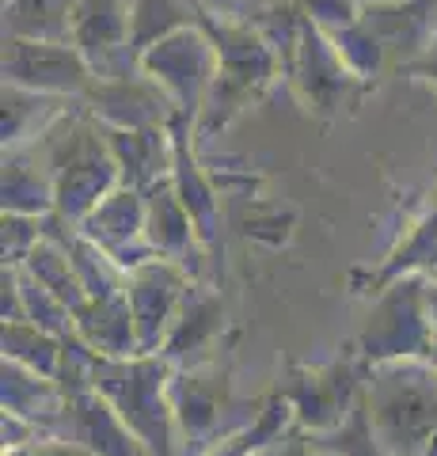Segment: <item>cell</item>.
<instances>
[{
    "label": "cell",
    "mask_w": 437,
    "mask_h": 456,
    "mask_svg": "<svg viewBox=\"0 0 437 456\" xmlns=\"http://www.w3.org/2000/svg\"><path fill=\"white\" fill-rule=\"evenodd\" d=\"M209 20H224V23H255L259 16H266V8L274 0H194Z\"/></svg>",
    "instance_id": "36"
},
{
    "label": "cell",
    "mask_w": 437,
    "mask_h": 456,
    "mask_svg": "<svg viewBox=\"0 0 437 456\" xmlns=\"http://www.w3.org/2000/svg\"><path fill=\"white\" fill-rule=\"evenodd\" d=\"M437 323L430 316V297L426 278L403 274L384 281L376 293L358 331V358L365 365H384V362H411L426 358L433 342Z\"/></svg>",
    "instance_id": "4"
},
{
    "label": "cell",
    "mask_w": 437,
    "mask_h": 456,
    "mask_svg": "<svg viewBox=\"0 0 437 456\" xmlns=\"http://www.w3.org/2000/svg\"><path fill=\"white\" fill-rule=\"evenodd\" d=\"M42 434H50L46 426H38V422H31V419L4 411V426H0V437H4V452H8V449H20V445H27V441L42 437Z\"/></svg>",
    "instance_id": "39"
},
{
    "label": "cell",
    "mask_w": 437,
    "mask_h": 456,
    "mask_svg": "<svg viewBox=\"0 0 437 456\" xmlns=\"http://www.w3.org/2000/svg\"><path fill=\"white\" fill-rule=\"evenodd\" d=\"M61 338L65 335L42 331V327H35L31 320H12V323H4V335H0L8 362H20L27 369H35V373H46V377H53V369H58Z\"/></svg>",
    "instance_id": "27"
},
{
    "label": "cell",
    "mask_w": 437,
    "mask_h": 456,
    "mask_svg": "<svg viewBox=\"0 0 437 456\" xmlns=\"http://www.w3.org/2000/svg\"><path fill=\"white\" fill-rule=\"evenodd\" d=\"M266 456H335V452L323 445L320 434H308V430H297V426H293V430L281 437Z\"/></svg>",
    "instance_id": "37"
},
{
    "label": "cell",
    "mask_w": 437,
    "mask_h": 456,
    "mask_svg": "<svg viewBox=\"0 0 437 456\" xmlns=\"http://www.w3.org/2000/svg\"><path fill=\"white\" fill-rule=\"evenodd\" d=\"M221 323H224V308L221 301L202 285H194L187 293V301H182L179 316L172 323V331H167L160 354L175 369H187V365H202V354L214 346V338L221 335Z\"/></svg>",
    "instance_id": "20"
},
{
    "label": "cell",
    "mask_w": 437,
    "mask_h": 456,
    "mask_svg": "<svg viewBox=\"0 0 437 456\" xmlns=\"http://www.w3.org/2000/svg\"><path fill=\"white\" fill-rule=\"evenodd\" d=\"M84 107L107 130H149V126H175L179 118V110L164 95V88L152 84L141 69L118 80H95L92 92L84 95Z\"/></svg>",
    "instance_id": "11"
},
{
    "label": "cell",
    "mask_w": 437,
    "mask_h": 456,
    "mask_svg": "<svg viewBox=\"0 0 437 456\" xmlns=\"http://www.w3.org/2000/svg\"><path fill=\"white\" fill-rule=\"evenodd\" d=\"M251 403H236L224 377H217L206 365L175 369L172 377V411H175V437L179 456H202L217 437L239 430L251 419H232V411H244Z\"/></svg>",
    "instance_id": "6"
},
{
    "label": "cell",
    "mask_w": 437,
    "mask_h": 456,
    "mask_svg": "<svg viewBox=\"0 0 437 456\" xmlns=\"http://www.w3.org/2000/svg\"><path fill=\"white\" fill-rule=\"evenodd\" d=\"M172 377L175 365L164 354L103 358L95 369V392L130 422V430L145 441L152 456H179Z\"/></svg>",
    "instance_id": "3"
},
{
    "label": "cell",
    "mask_w": 437,
    "mask_h": 456,
    "mask_svg": "<svg viewBox=\"0 0 437 456\" xmlns=\"http://www.w3.org/2000/svg\"><path fill=\"white\" fill-rule=\"evenodd\" d=\"M422 456H437V426H433V434L426 441V452H422Z\"/></svg>",
    "instance_id": "43"
},
{
    "label": "cell",
    "mask_w": 437,
    "mask_h": 456,
    "mask_svg": "<svg viewBox=\"0 0 437 456\" xmlns=\"http://www.w3.org/2000/svg\"><path fill=\"white\" fill-rule=\"evenodd\" d=\"M69 456H92V452H88V449H80V445H77V449H73V452H69Z\"/></svg>",
    "instance_id": "46"
},
{
    "label": "cell",
    "mask_w": 437,
    "mask_h": 456,
    "mask_svg": "<svg viewBox=\"0 0 437 456\" xmlns=\"http://www.w3.org/2000/svg\"><path fill=\"white\" fill-rule=\"evenodd\" d=\"M31 145L53 171V187H58V206L53 209L77 224L122 183L118 164L110 156L107 126L84 107V99L69 107Z\"/></svg>",
    "instance_id": "1"
},
{
    "label": "cell",
    "mask_w": 437,
    "mask_h": 456,
    "mask_svg": "<svg viewBox=\"0 0 437 456\" xmlns=\"http://www.w3.org/2000/svg\"><path fill=\"white\" fill-rule=\"evenodd\" d=\"M110 156L118 164L122 187L152 191L167 183L175 160V134L172 126H149V130H107Z\"/></svg>",
    "instance_id": "17"
},
{
    "label": "cell",
    "mask_w": 437,
    "mask_h": 456,
    "mask_svg": "<svg viewBox=\"0 0 437 456\" xmlns=\"http://www.w3.org/2000/svg\"><path fill=\"white\" fill-rule=\"evenodd\" d=\"M100 362L103 358L77 331L61 338V358H58V369H53V380H58V388L65 392V399L95 392V369H100Z\"/></svg>",
    "instance_id": "32"
},
{
    "label": "cell",
    "mask_w": 437,
    "mask_h": 456,
    "mask_svg": "<svg viewBox=\"0 0 437 456\" xmlns=\"http://www.w3.org/2000/svg\"><path fill=\"white\" fill-rule=\"evenodd\" d=\"M80 232L115 255L122 270H134L157 255L145 240V191L122 183L80 221Z\"/></svg>",
    "instance_id": "13"
},
{
    "label": "cell",
    "mask_w": 437,
    "mask_h": 456,
    "mask_svg": "<svg viewBox=\"0 0 437 456\" xmlns=\"http://www.w3.org/2000/svg\"><path fill=\"white\" fill-rule=\"evenodd\" d=\"M73 46L88 57L95 80L137 73L141 65L130 31V0H77Z\"/></svg>",
    "instance_id": "9"
},
{
    "label": "cell",
    "mask_w": 437,
    "mask_h": 456,
    "mask_svg": "<svg viewBox=\"0 0 437 456\" xmlns=\"http://www.w3.org/2000/svg\"><path fill=\"white\" fill-rule=\"evenodd\" d=\"M0 206H4V213H31V217H46V213H53V206H58L53 171L35 145L4 149Z\"/></svg>",
    "instance_id": "18"
},
{
    "label": "cell",
    "mask_w": 437,
    "mask_h": 456,
    "mask_svg": "<svg viewBox=\"0 0 437 456\" xmlns=\"http://www.w3.org/2000/svg\"><path fill=\"white\" fill-rule=\"evenodd\" d=\"M361 407L396 456H422L437 426V365L426 358L365 365Z\"/></svg>",
    "instance_id": "2"
},
{
    "label": "cell",
    "mask_w": 437,
    "mask_h": 456,
    "mask_svg": "<svg viewBox=\"0 0 437 456\" xmlns=\"http://www.w3.org/2000/svg\"><path fill=\"white\" fill-rule=\"evenodd\" d=\"M331 42H335V50L338 57L346 61V69L354 73L358 80H373L380 69L388 65V53L384 46H380V38L373 35V27L358 20V23H350V27H338V31H331Z\"/></svg>",
    "instance_id": "30"
},
{
    "label": "cell",
    "mask_w": 437,
    "mask_h": 456,
    "mask_svg": "<svg viewBox=\"0 0 437 456\" xmlns=\"http://www.w3.org/2000/svg\"><path fill=\"white\" fill-rule=\"evenodd\" d=\"M361 388H365V373H358L350 362H335L297 373L281 388V395L289 399L297 430L328 434L335 426H343L350 411L361 403Z\"/></svg>",
    "instance_id": "10"
},
{
    "label": "cell",
    "mask_w": 437,
    "mask_h": 456,
    "mask_svg": "<svg viewBox=\"0 0 437 456\" xmlns=\"http://www.w3.org/2000/svg\"><path fill=\"white\" fill-rule=\"evenodd\" d=\"M23 270L31 274L38 285H46L50 293H58L61 301H69L73 308H80L88 297H84V285L73 270V259H69V248L58 244V240H42V244L27 255Z\"/></svg>",
    "instance_id": "28"
},
{
    "label": "cell",
    "mask_w": 437,
    "mask_h": 456,
    "mask_svg": "<svg viewBox=\"0 0 437 456\" xmlns=\"http://www.w3.org/2000/svg\"><path fill=\"white\" fill-rule=\"evenodd\" d=\"M65 248H69V259H73V270L84 285V297H110V293L125 289V270L118 266L115 255L103 251L95 240L77 232Z\"/></svg>",
    "instance_id": "25"
},
{
    "label": "cell",
    "mask_w": 437,
    "mask_h": 456,
    "mask_svg": "<svg viewBox=\"0 0 437 456\" xmlns=\"http://www.w3.org/2000/svg\"><path fill=\"white\" fill-rule=\"evenodd\" d=\"M42 240H46V224L42 217L31 213H4L0 217V248H4V263L8 266H23Z\"/></svg>",
    "instance_id": "34"
},
{
    "label": "cell",
    "mask_w": 437,
    "mask_h": 456,
    "mask_svg": "<svg viewBox=\"0 0 437 456\" xmlns=\"http://www.w3.org/2000/svg\"><path fill=\"white\" fill-rule=\"evenodd\" d=\"M4 84L58 99H84L92 92L95 73L73 42L4 38Z\"/></svg>",
    "instance_id": "8"
},
{
    "label": "cell",
    "mask_w": 437,
    "mask_h": 456,
    "mask_svg": "<svg viewBox=\"0 0 437 456\" xmlns=\"http://www.w3.org/2000/svg\"><path fill=\"white\" fill-rule=\"evenodd\" d=\"M0 316H4V323L23 320V278L20 266L8 263H4V278H0Z\"/></svg>",
    "instance_id": "38"
},
{
    "label": "cell",
    "mask_w": 437,
    "mask_h": 456,
    "mask_svg": "<svg viewBox=\"0 0 437 456\" xmlns=\"http://www.w3.org/2000/svg\"><path fill=\"white\" fill-rule=\"evenodd\" d=\"M263 456H266V452H263Z\"/></svg>",
    "instance_id": "48"
},
{
    "label": "cell",
    "mask_w": 437,
    "mask_h": 456,
    "mask_svg": "<svg viewBox=\"0 0 437 456\" xmlns=\"http://www.w3.org/2000/svg\"><path fill=\"white\" fill-rule=\"evenodd\" d=\"M297 8L308 23H316L320 31H328V35L338 31V27L358 23L365 12L361 0H297Z\"/></svg>",
    "instance_id": "35"
},
{
    "label": "cell",
    "mask_w": 437,
    "mask_h": 456,
    "mask_svg": "<svg viewBox=\"0 0 437 456\" xmlns=\"http://www.w3.org/2000/svg\"><path fill=\"white\" fill-rule=\"evenodd\" d=\"M73 103H80V99H58V95L20 88V84H4V95H0V107H4L0 137H4V149L38 141Z\"/></svg>",
    "instance_id": "22"
},
{
    "label": "cell",
    "mask_w": 437,
    "mask_h": 456,
    "mask_svg": "<svg viewBox=\"0 0 437 456\" xmlns=\"http://www.w3.org/2000/svg\"><path fill=\"white\" fill-rule=\"evenodd\" d=\"M426 362L437 365V331H433V342H430V354H426Z\"/></svg>",
    "instance_id": "44"
},
{
    "label": "cell",
    "mask_w": 437,
    "mask_h": 456,
    "mask_svg": "<svg viewBox=\"0 0 437 456\" xmlns=\"http://www.w3.org/2000/svg\"><path fill=\"white\" fill-rule=\"evenodd\" d=\"M137 65L152 84L164 88V95L175 103L179 118L194 122L217 88L221 50L206 23H187L167 38L152 42L149 50H141Z\"/></svg>",
    "instance_id": "5"
},
{
    "label": "cell",
    "mask_w": 437,
    "mask_h": 456,
    "mask_svg": "<svg viewBox=\"0 0 437 456\" xmlns=\"http://www.w3.org/2000/svg\"><path fill=\"white\" fill-rule=\"evenodd\" d=\"M274 4H297V0H274Z\"/></svg>",
    "instance_id": "47"
},
{
    "label": "cell",
    "mask_w": 437,
    "mask_h": 456,
    "mask_svg": "<svg viewBox=\"0 0 437 456\" xmlns=\"http://www.w3.org/2000/svg\"><path fill=\"white\" fill-rule=\"evenodd\" d=\"M77 445L73 441H65L61 434H42V437H35V441H27V445H20V449H8L4 456H69Z\"/></svg>",
    "instance_id": "40"
},
{
    "label": "cell",
    "mask_w": 437,
    "mask_h": 456,
    "mask_svg": "<svg viewBox=\"0 0 437 456\" xmlns=\"http://www.w3.org/2000/svg\"><path fill=\"white\" fill-rule=\"evenodd\" d=\"M53 434H61L65 441L88 449L92 456H152L145 441L130 430V422H125L100 392L69 395Z\"/></svg>",
    "instance_id": "12"
},
{
    "label": "cell",
    "mask_w": 437,
    "mask_h": 456,
    "mask_svg": "<svg viewBox=\"0 0 437 456\" xmlns=\"http://www.w3.org/2000/svg\"><path fill=\"white\" fill-rule=\"evenodd\" d=\"M194 289V278L190 270L175 263V259H164V255H152L141 266L125 270V301H130L134 312V323H137V335H141V350L145 354H160L167 331L179 316L187 293Z\"/></svg>",
    "instance_id": "7"
},
{
    "label": "cell",
    "mask_w": 437,
    "mask_h": 456,
    "mask_svg": "<svg viewBox=\"0 0 437 456\" xmlns=\"http://www.w3.org/2000/svg\"><path fill=\"white\" fill-rule=\"evenodd\" d=\"M194 20V8L182 4V0H130V31H134V50L141 57V50H149L152 42L167 38L172 31Z\"/></svg>",
    "instance_id": "29"
},
{
    "label": "cell",
    "mask_w": 437,
    "mask_h": 456,
    "mask_svg": "<svg viewBox=\"0 0 437 456\" xmlns=\"http://www.w3.org/2000/svg\"><path fill=\"white\" fill-rule=\"evenodd\" d=\"M407 69H411V73H418V77H426V80H433V84H437V38H433L430 46H426V53H422V57H415V61L407 65Z\"/></svg>",
    "instance_id": "41"
},
{
    "label": "cell",
    "mask_w": 437,
    "mask_h": 456,
    "mask_svg": "<svg viewBox=\"0 0 437 456\" xmlns=\"http://www.w3.org/2000/svg\"><path fill=\"white\" fill-rule=\"evenodd\" d=\"M145 240L157 255L187 266L190 278L198 274L206 240L187 202L172 191V183H157L152 191H145Z\"/></svg>",
    "instance_id": "15"
},
{
    "label": "cell",
    "mask_w": 437,
    "mask_h": 456,
    "mask_svg": "<svg viewBox=\"0 0 437 456\" xmlns=\"http://www.w3.org/2000/svg\"><path fill=\"white\" fill-rule=\"evenodd\" d=\"M361 20L373 27L388 61L411 65L437 38V0H396V4H369Z\"/></svg>",
    "instance_id": "16"
},
{
    "label": "cell",
    "mask_w": 437,
    "mask_h": 456,
    "mask_svg": "<svg viewBox=\"0 0 437 456\" xmlns=\"http://www.w3.org/2000/svg\"><path fill=\"white\" fill-rule=\"evenodd\" d=\"M77 0H4V38L73 42Z\"/></svg>",
    "instance_id": "24"
},
{
    "label": "cell",
    "mask_w": 437,
    "mask_h": 456,
    "mask_svg": "<svg viewBox=\"0 0 437 456\" xmlns=\"http://www.w3.org/2000/svg\"><path fill=\"white\" fill-rule=\"evenodd\" d=\"M289 69H293V84H297V92L304 95V103L316 110H335L346 99L350 84L358 80L346 69L343 57H338L331 35L320 31V27L308 20L301 23V38L289 57Z\"/></svg>",
    "instance_id": "14"
},
{
    "label": "cell",
    "mask_w": 437,
    "mask_h": 456,
    "mask_svg": "<svg viewBox=\"0 0 437 456\" xmlns=\"http://www.w3.org/2000/svg\"><path fill=\"white\" fill-rule=\"evenodd\" d=\"M320 437H323V445H328L335 456H396L384 445V441L373 434L369 415H365L361 403L350 411V419L343 426H335V430L320 434Z\"/></svg>",
    "instance_id": "33"
},
{
    "label": "cell",
    "mask_w": 437,
    "mask_h": 456,
    "mask_svg": "<svg viewBox=\"0 0 437 456\" xmlns=\"http://www.w3.org/2000/svg\"><path fill=\"white\" fill-rule=\"evenodd\" d=\"M0 407L12 411V415H23L38 426H46L53 434L58 415L65 407V392L58 388L53 377L35 373V369L4 358V365H0Z\"/></svg>",
    "instance_id": "21"
},
{
    "label": "cell",
    "mask_w": 437,
    "mask_h": 456,
    "mask_svg": "<svg viewBox=\"0 0 437 456\" xmlns=\"http://www.w3.org/2000/svg\"><path fill=\"white\" fill-rule=\"evenodd\" d=\"M426 297H430V316L437 323V281H430V278H426Z\"/></svg>",
    "instance_id": "42"
},
{
    "label": "cell",
    "mask_w": 437,
    "mask_h": 456,
    "mask_svg": "<svg viewBox=\"0 0 437 456\" xmlns=\"http://www.w3.org/2000/svg\"><path fill=\"white\" fill-rule=\"evenodd\" d=\"M20 278H23V320H31L35 327H42V331H50V335H73L77 308L61 301L58 293H50L46 285H38L23 266H20Z\"/></svg>",
    "instance_id": "31"
},
{
    "label": "cell",
    "mask_w": 437,
    "mask_h": 456,
    "mask_svg": "<svg viewBox=\"0 0 437 456\" xmlns=\"http://www.w3.org/2000/svg\"><path fill=\"white\" fill-rule=\"evenodd\" d=\"M403 274H422L437 281V209L422 213L411 224V232L403 236V244L384 263V281L403 278Z\"/></svg>",
    "instance_id": "26"
},
{
    "label": "cell",
    "mask_w": 437,
    "mask_h": 456,
    "mask_svg": "<svg viewBox=\"0 0 437 456\" xmlns=\"http://www.w3.org/2000/svg\"><path fill=\"white\" fill-rule=\"evenodd\" d=\"M361 4L369 8V4H396V0H361Z\"/></svg>",
    "instance_id": "45"
},
{
    "label": "cell",
    "mask_w": 437,
    "mask_h": 456,
    "mask_svg": "<svg viewBox=\"0 0 437 456\" xmlns=\"http://www.w3.org/2000/svg\"><path fill=\"white\" fill-rule=\"evenodd\" d=\"M187 126H190L187 118H175V126H172V134H175V160H172V175H167V183H172V191L194 213L202 240H209V236H214V228H217V191H214V183L206 179V171L198 167V160H194L190 141H187Z\"/></svg>",
    "instance_id": "23"
},
{
    "label": "cell",
    "mask_w": 437,
    "mask_h": 456,
    "mask_svg": "<svg viewBox=\"0 0 437 456\" xmlns=\"http://www.w3.org/2000/svg\"><path fill=\"white\" fill-rule=\"evenodd\" d=\"M77 335L100 354V358H134L141 350V335L134 323V312L125 293L88 297L77 308Z\"/></svg>",
    "instance_id": "19"
}]
</instances>
